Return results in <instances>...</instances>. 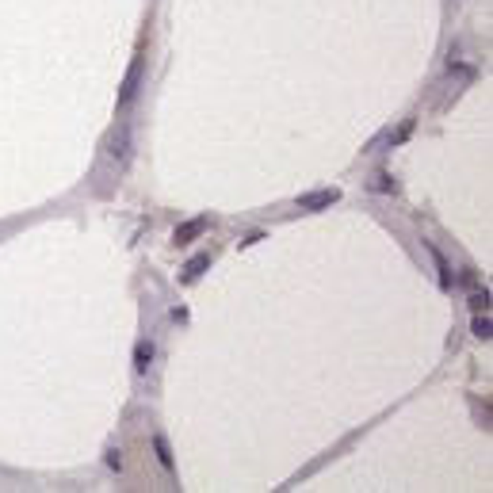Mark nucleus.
Wrapping results in <instances>:
<instances>
[{
  "mask_svg": "<svg viewBox=\"0 0 493 493\" xmlns=\"http://www.w3.org/2000/svg\"><path fill=\"white\" fill-rule=\"evenodd\" d=\"M153 451H157V463H161V467L173 474V470H176V459H173V448H168V440H165L161 432H153Z\"/></svg>",
  "mask_w": 493,
  "mask_h": 493,
  "instance_id": "nucleus-6",
  "label": "nucleus"
},
{
  "mask_svg": "<svg viewBox=\"0 0 493 493\" xmlns=\"http://www.w3.org/2000/svg\"><path fill=\"white\" fill-rule=\"evenodd\" d=\"M257 241H264V233L257 230V233H249V237H241V249H249V245H257Z\"/></svg>",
  "mask_w": 493,
  "mask_h": 493,
  "instance_id": "nucleus-14",
  "label": "nucleus"
},
{
  "mask_svg": "<svg viewBox=\"0 0 493 493\" xmlns=\"http://www.w3.org/2000/svg\"><path fill=\"white\" fill-rule=\"evenodd\" d=\"M410 134H413V119H405V122H402V130H390V134H386V141H390V146H402V141L410 138Z\"/></svg>",
  "mask_w": 493,
  "mask_h": 493,
  "instance_id": "nucleus-10",
  "label": "nucleus"
},
{
  "mask_svg": "<svg viewBox=\"0 0 493 493\" xmlns=\"http://www.w3.org/2000/svg\"><path fill=\"white\" fill-rule=\"evenodd\" d=\"M424 249L432 253V260H436V272H440V287L443 291H451V264H448V257H443L440 249H436L432 241H424Z\"/></svg>",
  "mask_w": 493,
  "mask_h": 493,
  "instance_id": "nucleus-5",
  "label": "nucleus"
},
{
  "mask_svg": "<svg viewBox=\"0 0 493 493\" xmlns=\"http://www.w3.org/2000/svg\"><path fill=\"white\" fill-rule=\"evenodd\" d=\"M470 310H474V314L489 310V291H478V295H470Z\"/></svg>",
  "mask_w": 493,
  "mask_h": 493,
  "instance_id": "nucleus-11",
  "label": "nucleus"
},
{
  "mask_svg": "<svg viewBox=\"0 0 493 493\" xmlns=\"http://www.w3.org/2000/svg\"><path fill=\"white\" fill-rule=\"evenodd\" d=\"M375 180H378L375 192H394V184H390V176H386V173H383V176H375Z\"/></svg>",
  "mask_w": 493,
  "mask_h": 493,
  "instance_id": "nucleus-13",
  "label": "nucleus"
},
{
  "mask_svg": "<svg viewBox=\"0 0 493 493\" xmlns=\"http://www.w3.org/2000/svg\"><path fill=\"white\" fill-rule=\"evenodd\" d=\"M474 337H482V340H489V337H493V321H489V310H486V314H474Z\"/></svg>",
  "mask_w": 493,
  "mask_h": 493,
  "instance_id": "nucleus-9",
  "label": "nucleus"
},
{
  "mask_svg": "<svg viewBox=\"0 0 493 493\" xmlns=\"http://www.w3.org/2000/svg\"><path fill=\"white\" fill-rule=\"evenodd\" d=\"M138 84H141V54H134V62H130L127 77H122V88H119V108H127V103L138 96Z\"/></svg>",
  "mask_w": 493,
  "mask_h": 493,
  "instance_id": "nucleus-1",
  "label": "nucleus"
},
{
  "mask_svg": "<svg viewBox=\"0 0 493 493\" xmlns=\"http://www.w3.org/2000/svg\"><path fill=\"white\" fill-rule=\"evenodd\" d=\"M111 157H115L119 168L127 165V157H130V127L127 122H122V127L115 130V138H111Z\"/></svg>",
  "mask_w": 493,
  "mask_h": 493,
  "instance_id": "nucleus-3",
  "label": "nucleus"
},
{
  "mask_svg": "<svg viewBox=\"0 0 493 493\" xmlns=\"http://www.w3.org/2000/svg\"><path fill=\"white\" fill-rule=\"evenodd\" d=\"M211 226V218H192V222H184V226H176V233H173V241L176 245H187V241H195L199 233Z\"/></svg>",
  "mask_w": 493,
  "mask_h": 493,
  "instance_id": "nucleus-4",
  "label": "nucleus"
},
{
  "mask_svg": "<svg viewBox=\"0 0 493 493\" xmlns=\"http://www.w3.org/2000/svg\"><path fill=\"white\" fill-rule=\"evenodd\" d=\"M108 467L111 470H122V451L119 448H108Z\"/></svg>",
  "mask_w": 493,
  "mask_h": 493,
  "instance_id": "nucleus-12",
  "label": "nucleus"
},
{
  "mask_svg": "<svg viewBox=\"0 0 493 493\" xmlns=\"http://www.w3.org/2000/svg\"><path fill=\"white\" fill-rule=\"evenodd\" d=\"M340 199L337 187H321V192H310V195H298V207L302 211H325V207H333Z\"/></svg>",
  "mask_w": 493,
  "mask_h": 493,
  "instance_id": "nucleus-2",
  "label": "nucleus"
},
{
  "mask_svg": "<svg viewBox=\"0 0 493 493\" xmlns=\"http://www.w3.org/2000/svg\"><path fill=\"white\" fill-rule=\"evenodd\" d=\"M207 264H211V257H207V253H199V257H192V260L184 264V279H187V283H192V279H199V276L207 272Z\"/></svg>",
  "mask_w": 493,
  "mask_h": 493,
  "instance_id": "nucleus-8",
  "label": "nucleus"
},
{
  "mask_svg": "<svg viewBox=\"0 0 493 493\" xmlns=\"http://www.w3.org/2000/svg\"><path fill=\"white\" fill-rule=\"evenodd\" d=\"M149 359H153V344H149V340H138V348H134V371L138 375L149 371Z\"/></svg>",
  "mask_w": 493,
  "mask_h": 493,
  "instance_id": "nucleus-7",
  "label": "nucleus"
}]
</instances>
